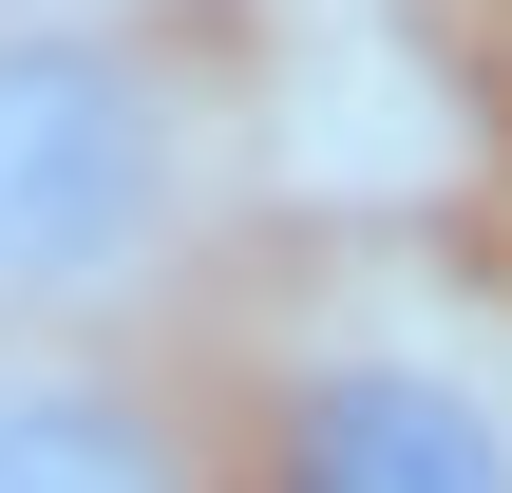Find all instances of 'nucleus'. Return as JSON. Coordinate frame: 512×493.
Segmentation results:
<instances>
[{
    "instance_id": "nucleus-1",
    "label": "nucleus",
    "mask_w": 512,
    "mask_h": 493,
    "mask_svg": "<svg viewBox=\"0 0 512 493\" xmlns=\"http://www.w3.org/2000/svg\"><path fill=\"white\" fill-rule=\"evenodd\" d=\"M228 209L209 76L114 0H0V323H95L171 285Z\"/></svg>"
},
{
    "instance_id": "nucleus-2",
    "label": "nucleus",
    "mask_w": 512,
    "mask_h": 493,
    "mask_svg": "<svg viewBox=\"0 0 512 493\" xmlns=\"http://www.w3.org/2000/svg\"><path fill=\"white\" fill-rule=\"evenodd\" d=\"M247 493H512V323L437 285H342L266 361Z\"/></svg>"
},
{
    "instance_id": "nucleus-3",
    "label": "nucleus",
    "mask_w": 512,
    "mask_h": 493,
    "mask_svg": "<svg viewBox=\"0 0 512 493\" xmlns=\"http://www.w3.org/2000/svg\"><path fill=\"white\" fill-rule=\"evenodd\" d=\"M0 493H209V456L95 323H0Z\"/></svg>"
}]
</instances>
